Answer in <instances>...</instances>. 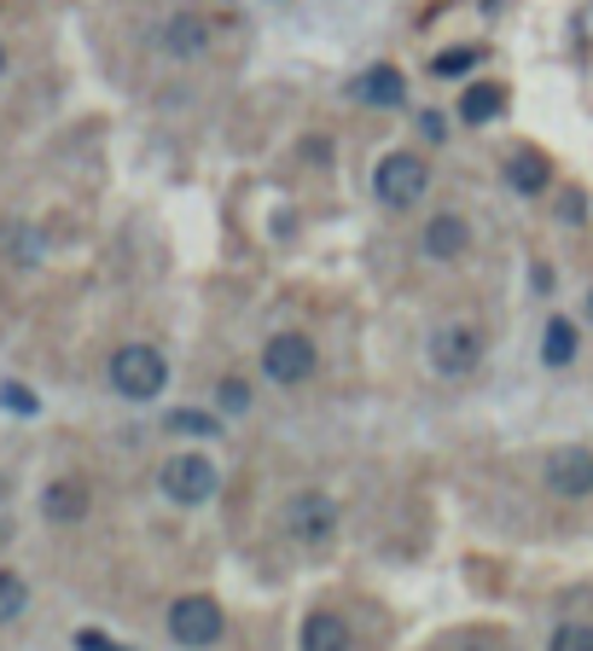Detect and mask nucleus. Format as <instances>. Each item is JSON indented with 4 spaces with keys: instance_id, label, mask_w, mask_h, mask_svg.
Listing matches in <instances>:
<instances>
[{
    "instance_id": "3",
    "label": "nucleus",
    "mask_w": 593,
    "mask_h": 651,
    "mask_svg": "<svg viewBox=\"0 0 593 651\" xmlns=\"http://www.w3.org/2000/svg\"><path fill=\"white\" fill-rule=\"evenodd\" d=\"M164 494L180 506H204L216 494V465L204 460V454H180L164 465Z\"/></svg>"
},
{
    "instance_id": "9",
    "label": "nucleus",
    "mask_w": 593,
    "mask_h": 651,
    "mask_svg": "<svg viewBox=\"0 0 593 651\" xmlns=\"http://www.w3.org/2000/svg\"><path fill=\"white\" fill-rule=\"evenodd\" d=\"M158 41H164V53L169 59H198L204 47H210V30H204V18L198 12H175L164 30H158Z\"/></svg>"
},
{
    "instance_id": "10",
    "label": "nucleus",
    "mask_w": 593,
    "mask_h": 651,
    "mask_svg": "<svg viewBox=\"0 0 593 651\" xmlns=\"http://www.w3.org/2000/svg\"><path fill=\"white\" fill-rule=\"evenodd\" d=\"M355 99H367V106H378V111H396L402 99H407L402 70H391V65H373V70L355 82Z\"/></svg>"
},
{
    "instance_id": "15",
    "label": "nucleus",
    "mask_w": 593,
    "mask_h": 651,
    "mask_svg": "<svg viewBox=\"0 0 593 651\" xmlns=\"http://www.w3.org/2000/svg\"><path fill=\"white\" fill-rule=\"evenodd\" d=\"M506 180H512L518 193H541V187L553 180V169H547V158H535V151H518V158L506 164Z\"/></svg>"
},
{
    "instance_id": "7",
    "label": "nucleus",
    "mask_w": 593,
    "mask_h": 651,
    "mask_svg": "<svg viewBox=\"0 0 593 651\" xmlns=\"http://www.w3.org/2000/svg\"><path fill=\"white\" fill-rule=\"evenodd\" d=\"M286 524H291V535H297V541L320 546L332 530H338V506H332L326 494H297V501L286 506Z\"/></svg>"
},
{
    "instance_id": "12",
    "label": "nucleus",
    "mask_w": 593,
    "mask_h": 651,
    "mask_svg": "<svg viewBox=\"0 0 593 651\" xmlns=\"http://www.w3.org/2000/svg\"><path fill=\"white\" fill-rule=\"evenodd\" d=\"M303 651H349V629H344V617H332V611H315L303 622Z\"/></svg>"
},
{
    "instance_id": "6",
    "label": "nucleus",
    "mask_w": 593,
    "mask_h": 651,
    "mask_svg": "<svg viewBox=\"0 0 593 651\" xmlns=\"http://www.w3.org/2000/svg\"><path fill=\"white\" fill-rule=\"evenodd\" d=\"M547 489L564 494V501H582L593 489V454L587 448H553L547 454Z\"/></svg>"
},
{
    "instance_id": "22",
    "label": "nucleus",
    "mask_w": 593,
    "mask_h": 651,
    "mask_svg": "<svg viewBox=\"0 0 593 651\" xmlns=\"http://www.w3.org/2000/svg\"><path fill=\"white\" fill-rule=\"evenodd\" d=\"M0 402H7L12 413H36V396H30V389H18V384H7V389H0Z\"/></svg>"
},
{
    "instance_id": "17",
    "label": "nucleus",
    "mask_w": 593,
    "mask_h": 651,
    "mask_svg": "<svg viewBox=\"0 0 593 651\" xmlns=\"http://www.w3.org/2000/svg\"><path fill=\"white\" fill-rule=\"evenodd\" d=\"M169 431H175V436H216L221 425H216V413H198V407H175V413H169Z\"/></svg>"
},
{
    "instance_id": "19",
    "label": "nucleus",
    "mask_w": 593,
    "mask_h": 651,
    "mask_svg": "<svg viewBox=\"0 0 593 651\" xmlns=\"http://www.w3.org/2000/svg\"><path fill=\"white\" fill-rule=\"evenodd\" d=\"M553 651H593V629H582V622H564V629L553 634Z\"/></svg>"
},
{
    "instance_id": "27",
    "label": "nucleus",
    "mask_w": 593,
    "mask_h": 651,
    "mask_svg": "<svg viewBox=\"0 0 593 651\" xmlns=\"http://www.w3.org/2000/svg\"><path fill=\"white\" fill-rule=\"evenodd\" d=\"M111 651H122V645H111Z\"/></svg>"
},
{
    "instance_id": "16",
    "label": "nucleus",
    "mask_w": 593,
    "mask_h": 651,
    "mask_svg": "<svg viewBox=\"0 0 593 651\" xmlns=\"http://www.w3.org/2000/svg\"><path fill=\"white\" fill-rule=\"evenodd\" d=\"M571 355H576V326L571 320H553L547 337H541V361H547V367H564Z\"/></svg>"
},
{
    "instance_id": "21",
    "label": "nucleus",
    "mask_w": 593,
    "mask_h": 651,
    "mask_svg": "<svg viewBox=\"0 0 593 651\" xmlns=\"http://www.w3.org/2000/svg\"><path fill=\"white\" fill-rule=\"evenodd\" d=\"M23 611V582L18 576H0V622H12Z\"/></svg>"
},
{
    "instance_id": "26",
    "label": "nucleus",
    "mask_w": 593,
    "mask_h": 651,
    "mask_svg": "<svg viewBox=\"0 0 593 651\" xmlns=\"http://www.w3.org/2000/svg\"><path fill=\"white\" fill-rule=\"evenodd\" d=\"M587 315H593V297H587Z\"/></svg>"
},
{
    "instance_id": "5",
    "label": "nucleus",
    "mask_w": 593,
    "mask_h": 651,
    "mask_svg": "<svg viewBox=\"0 0 593 651\" xmlns=\"http://www.w3.org/2000/svg\"><path fill=\"white\" fill-rule=\"evenodd\" d=\"M263 373H268L274 384H303L308 373H315V344H308L303 332H279V337H268Z\"/></svg>"
},
{
    "instance_id": "1",
    "label": "nucleus",
    "mask_w": 593,
    "mask_h": 651,
    "mask_svg": "<svg viewBox=\"0 0 593 651\" xmlns=\"http://www.w3.org/2000/svg\"><path fill=\"white\" fill-rule=\"evenodd\" d=\"M111 384L122 389L128 402H151L169 384V367H164V355L151 349V344H122L111 355Z\"/></svg>"
},
{
    "instance_id": "24",
    "label": "nucleus",
    "mask_w": 593,
    "mask_h": 651,
    "mask_svg": "<svg viewBox=\"0 0 593 651\" xmlns=\"http://www.w3.org/2000/svg\"><path fill=\"white\" fill-rule=\"evenodd\" d=\"M483 12H501V0H483Z\"/></svg>"
},
{
    "instance_id": "13",
    "label": "nucleus",
    "mask_w": 593,
    "mask_h": 651,
    "mask_svg": "<svg viewBox=\"0 0 593 651\" xmlns=\"http://www.w3.org/2000/svg\"><path fill=\"white\" fill-rule=\"evenodd\" d=\"M41 512L53 517V524H76V517H88V489L82 483H53L41 494Z\"/></svg>"
},
{
    "instance_id": "11",
    "label": "nucleus",
    "mask_w": 593,
    "mask_h": 651,
    "mask_svg": "<svg viewBox=\"0 0 593 651\" xmlns=\"http://www.w3.org/2000/svg\"><path fill=\"white\" fill-rule=\"evenodd\" d=\"M466 239H472V233H466V221H459V216H436L425 227V250L436 256V263H454V256L466 250Z\"/></svg>"
},
{
    "instance_id": "20",
    "label": "nucleus",
    "mask_w": 593,
    "mask_h": 651,
    "mask_svg": "<svg viewBox=\"0 0 593 651\" xmlns=\"http://www.w3.org/2000/svg\"><path fill=\"white\" fill-rule=\"evenodd\" d=\"M216 402H221L227 413H245V407H250V389H245V378H221V384H216Z\"/></svg>"
},
{
    "instance_id": "8",
    "label": "nucleus",
    "mask_w": 593,
    "mask_h": 651,
    "mask_svg": "<svg viewBox=\"0 0 593 651\" xmlns=\"http://www.w3.org/2000/svg\"><path fill=\"white\" fill-rule=\"evenodd\" d=\"M431 361H436V373H472L477 367V332L472 326H443L431 337Z\"/></svg>"
},
{
    "instance_id": "23",
    "label": "nucleus",
    "mask_w": 593,
    "mask_h": 651,
    "mask_svg": "<svg viewBox=\"0 0 593 651\" xmlns=\"http://www.w3.org/2000/svg\"><path fill=\"white\" fill-rule=\"evenodd\" d=\"M76 645H82V651H111L106 634H76Z\"/></svg>"
},
{
    "instance_id": "4",
    "label": "nucleus",
    "mask_w": 593,
    "mask_h": 651,
    "mask_svg": "<svg viewBox=\"0 0 593 651\" xmlns=\"http://www.w3.org/2000/svg\"><path fill=\"white\" fill-rule=\"evenodd\" d=\"M169 634H175L180 645H216V640H221V605H216V599H204V593L175 599Z\"/></svg>"
},
{
    "instance_id": "18",
    "label": "nucleus",
    "mask_w": 593,
    "mask_h": 651,
    "mask_svg": "<svg viewBox=\"0 0 593 651\" xmlns=\"http://www.w3.org/2000/svg\"><path fill=\"white\" fill-rule=\"evenodd\" d=\"M483 53H477V47H448V53H436V65H431V76H448V82H454V76H466L472 65H477Z\"/></svg>"
},
{
    "instance_id": "2",
    "label": "nucleus",
    "mask_w": 593,
    "mask_h": 651,
    "mask_svg": "<svg viewBox=\"0 0 593 651\" xmlns=\"http://www.w3.org/2000/svg\"><path fill=\"white\" fill-rule=\"evenodd\" d=\"M425 180H431L425 158H414V151H391V158L378 164V175H373V193L402 210V204H414V198L425 193Z\"/></svg>"
},
{
    "instance_id": "14",
    "label": "nucleus",
    "mask_w": 593,
    "mask_h": 651,
    "mask_svg": "<svg viewBox=\"0 0 593 651\" xmlns=\"http://www.w3.org/2000/svg\"><path fill=\"white\" fill-rule=\"evenodd\" d=\"M501 111H506V88H495V82H472L459 93V117L466 122H495Z\"/></svg>"
},
{
    "instance_id": "25",
    "label": "nucleus",
    "mask_w": 593,
    "mask_h": 651,
    "mask_svg": "<svg viewBox=\"0 0 593 651\" xmlns=\"http://www.w3.org/2000/svg\"><path fill=\"white\" fill-rule=\"evenodd\" d=\"M0 70H7V47H0Z\"/></svg>"
}]
</instances>
